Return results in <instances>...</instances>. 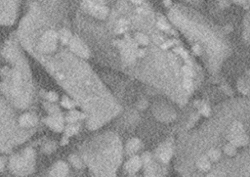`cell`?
Segmentation results:
<instances>
[{
    "label": "cell",
    "mask_w": 250,
    "mask_h": 177,
    "mask_svg": "<svg viewBox=\"0 0 250 177\" xmlns=\"http://www.w3.org/2000/svg\"><path fill=\"white\" fill-rule=\"evenodd\" d=\"M174 51L176 52L177 54L181 55V57L184 58L185 60H188V59H189V55H188V53H187V52H186L184 49H183V48L177 47V48H175V49H174Z\"/></svg>",
    "instance_id": "22"
},
{
    "label": "cell",
    "mask_w": 250,
    "mask_h": 177,
    "mask_svg": "<svg viewBox=\"0 0 250 177\" xmlns=\"http://www.w3.org/2000/svg\"><path fill=\"white\" fill-rule=\"evenodd\" d=\"M225 153L228 156H231H231H234V155H236V147H234V145H231V144L227 145L225 147Z\"/></svg>",
    "instance_id": "19"
},
{
    "label": "cell",
    "mask_w": 250,
    "mask_h": 177,
    "mask_svg": "<svg viewBox=\"0 0 250 177\" xmlns=\"http://www.w3.org/2000/svg\"><path fill=\"white\" fill-rule=\"evenodd\" d=\"M159 158L161 160V161H163V163H167L170 158H171L172 156V151L170 148H165V149H159Z\"/></svg>",
    "instance_id": "8"
},
{
    "label": "cell",
    "mask_w": 250,
    "mask_h": 177,
    "mask_svg": "<svg viewBox=\"0 0 250 177\" xmlns=\"http://www.w3.org/2000/svg\"><path fill=\"white\" fill-rule=\"evenodd\" d=\"M142 161H143V163H148L149 161H151V154L150 153H144L142 156Z\"/></svg>",
    "instance_id": "25"
},
{
    "label": "cell",
    "mask_w": 250,
    "mask_h": 177,
    "mask_svg": "<svg viewBox=\"0 0 250 177\" xmlns=\"http://www.w3.org/2000/svg\"><path fill=\"white\" fill-rule=\"evenodd\" d=\"M193 49H194V53H196V55H199V53H200V49H199V47L197 46V45H194Z\"/></svg>",
    "instance_id": "29"
},
{
    "label": "cell",
    "mask_w": 250,
    "mask_h": 177,
    "mask_svg": "<svg viewBox=\"0 0 250 177\" xmlns=\"http://www.w3.org/2000/svg\"><path fill=\"white\" fill-rule=\"evenodd\" d=\"M47 99L49 100L50 102H55V101H57V99H58V95H57V93H55V92H49L47 94Z\"/></svg>",
    "instance_id": "24"
},
{
    "label": "cell",
    "mask_w": 250,
    "mask_h": 177,
    "mask_svg": "<svg viewBox=\"0 0 250 177\" xmlns=\"http://www.w3.org/2000/svg\"><path fill=\"white\" fill-rule=\"evenodd\" d=\"M199 110H200L201 114L203 115H205V117H208L210 114V108L207 105H205V104H202V105L199 104Z\"/></svg>",
    "instance_id": "20"
},
{
    "label": "cell",
    "mask_w": 250,
    "mask_h": 177,
    "mask_svg": "<svg viewBox=\"0 0 250 177\" xmlns=\"http://www.w3.org/2000/svg\"><path fill=\"white\" fill-rule=\"evenodd\" d=\"M197 163H199V167L201 170H203V171H207V170H209L210 168V163L207 161V158L205 157L199 158Z\"/></svg>",
    "instance_id": "12"
},
{
    "label": "cell",
    "mask_w": 250,
    "mask_h": 177,
    "mask_svg": "<svg viewBox=\"0 0 250 177\" xmlns=\"http://www.w3.org/2000/svg\"><path fill=\"white\" fill-rule=\"evenodd\" d=\"M183 74H184V76H186V77H191L193 76V72H191L190 66H185L183 68Z\"/></svg>",
    "instance_id": "23"
},
{
    "label": "cell",
    "mask_w": 250,
    "mask_h": 177,
    "mask_svg": "<svg viewBox=\"0 0 250 177\" xmlns=\"http://www.w3.org/2000/svg\"><path fill=\"white\" fill-rule=\"evenodd\" d=\"M127 29V22L125 20H121L118 22L116 27H115V32L116 33H122Z\"/></svg>",
    "instance_id": "14"
},
{
    "label": "cell",
    "mask_w": 250,
    "mask_h": 177,
    "mask_svg": "<svg viewBox=\"0 0 250 177\" xmlns=\"http://www.w3.org/2000/svg\"><path fill=\"white\" fill-rule=\"evenodd\" d=\"M133 3H135V4H140V3L143 2V0H132Z\"/></svg>",
    "instance_id": "32"
},
{
    "label": "cell",
    "mask_w": 250,
    "mask_h": 177,
    "mask_svg": "<svg viewBox=\"0 0 250 177\" xmlns=\"http://www.w3.org/2000/svg\"><path fill=\"white\" fill-rule=\"evenodd\" d=\"M183 85H184V88L186 90L191 92V91L193 90V81H191V77H186L185 76L184 81H183Z\"/></svg>",
    "instance_id": "15"
},
{
    "label": "cell",
    "mask_w": 250,
    "mask_h": 177,
    "mask_svg": "<svg viewBox=\"0 0 250 177\" xmlns=\"http://www.w3.org/2000/svg\"><path fill=\"white\" fill-rule=\"evenodd\" d=\"M78 131V126L77 125H71L69 126L68 128H66V135L68 136H71L74 135V134H75L76 132Z\"/></svg>",
    "instance_id": "21"
},
{
    "label": "cell",
    "mask_w": 250,
    "mask_h": 177,
    "mask_svg": "<svg viewBox=\"0 0 250 177\" xmlns=\"http://www.w3.org/2000/svg\"><path fill=\"white\" fill-rule=\"evenodd\" d=\"M208 157L210 160H212L214 161H218L219 158H220V152L217 150H214V149H213V150H210L208 153Z\"/></svg>",
    "instance_id": "18"
},
{
    "label": "cell",
    "mask_w": 250,
    "mask_h": 177,
    "mask_svg": "<svg viewBox=\"0 0 250 177\" xmlns=\"http://www.w3.org/2000/svg\"><path fill=\"white\" fill-rule=\"evenodd\" d=\"M231 140H233V143L236 146H243L248 142V137L246 136L245 134L241 133V134H239V135L236 136Z\"/></svg>",
    "instance_id": "9"
},
{
    "label": "cell",
    "mask_w": 250,
    "mask_h": 177,
    "mask_svg": "<svg viewBox=\"0 0 250 177\" xmlns=\"http://www.w3.org/2000/svg\"><path fill=\"white\" fill-rule=\"evenodd\" d=\"M66 143H68V138L62 139V145H65V144H66Z\"/></svg>",
    "instance_id": "33"
},
{
    "label": "cell",
    "mask_w": 250,
    "mask_h": 177,
    "mask_svg": "<svg viewBox=\"0 0 250 177\" xmlns=\"http://www.w3.org/2000/svg\"><path fill=\"white\" fill-rule=\"evenodd\" d=\"M139 145H140V141L137 139H133L129 141L127 145V148H128V151L130 152H136L139 150Z\"/></svg>",
    "instance_id": "13"
},
{
    "label": "cell",
    "mask_w": 250,
    "mask_h": 177,
    "mask_svg": "<svg viewBox=\"0 0 250 177\" xmlns=\"http://www.w3.org/2000/svg\"><path fill=\"white\" fill-rule=\"evenodd\" d=\"M61 104H62L63 107H65V108H66V109H72L74 107V103L71 102L68 97H63Z\"/></svg>",
    "instance_id": "16"
},
{
    "label": "cell",
    "mask_w": 250,
    "mask_h": 177,
    "mask_svg": "<svg viewBox=\"0 0 250 177\" xmlns=\"http://www.w3.org/2000/svg\"><path fill=\"white\" fill-rule=\"evenodd\" d=\"M59 35H60L61 41H62L64 44L69 43V42L71 41V32H69V30H68V29H64L61 30Z\"/></svg>",
    "instance_id": "10"
},
{
    "label": "cell",
    "mask_w": 250,
    "mask_h": 177,
    "mask_svg": "<svg viewBox=\"0 0 250 177\" xmlns=\"http://www.w3.org/2000/svg\"><path fill=\"white\" fill-rule=\"evenodd\" d=\"M136 40L139 42L140 44L142 45H147L149 43V39L146 35L142 34V33H138V34L136 35Z\"/></svg>",
    "instance_id": "17"
},
{
    "label": "cell",
    "mask_w": 250,
    "mask_h": 177,
    "mask_svg": "<svg viewBox=\"0 0 250 177\" xmlns=\"http://www.w3.org/2000/svg\"><path fill=\"white\" fill-rule=\"evenodd\" d=\"M85 115L80 112L77 111H71L69 114L68 115V121L69 123H74V121L77 120H81V118H84Z\"/></svg>",
    "instance_id": "11"
},
{
    "label": "cell",
    "mask_w": 250,
    "mask_h": 177,
    "mask_svg": "<svg viewBox=\"0 0 250 177\" xmlns=\"http://www.w3.org/2000/svg\"><path fill=\"white\" fill-rule=\"evenodd\" d=\"M140 166H141V160L137 157H134L126 163V169L129 172H135L140 168Z\"/></svg>",
    "instance_id": "7"
},
{
    "label": "cell",
    "mask_w": 250,
    "mask_h": 177,
    "mask_svg": "<svg viewBox=\"0 0 250 177\" xmlns=\"http://www.w3.org/2000/svg\"><path fill=\"white\" fill-rule=\"evenodd\" d=\"M45 123L55 131H62L63 129V118L60 114L55 115L54 117L47 118L45 120Z\"/></svg>",
    "instance_id": "3"
},
{
    "label": "cell",
    "mask_w": 250,
    "mask_h": 177,
    "mask_svg": "<svg viewBox=\"0 0 250 177\" xmlns=\"http://www.w3.org/2000/svg\"><path fill=\"white\" fill-rule=\"evenodd\" d=\"M157 26L160 29H162V30H168V29H169L168 26H167L164 22H158Z\"/></svg>",
    "instance_id": "26"
},
{
    "label": "cell",
    "mask_w": 250,
    "mask_h": 177,
    "mask_svg": "<svg viewBox=\"0 0 250 177\" xmlns=\"http://www.w3.org/2000/svg\"><path fill=\"white\" fill-rule=\"evenodd\" d=\"M71 161H72V163H74V166H80V163H79V161H78L76 158L72 157V158H71Z\"/></svg>",
    "instance_id": "28"
},
{
    "label": "cell",
    "mask_w": 250,
    "mask_h": 177,
    "mask_svg": "<svg viewBox=\"0 0 250 177\" xmlns=\"http://www.w3.org/2000/svg\"><path fill=\"white\" fill-rule=\"evenodd\" d=\"M37 123V118L30 114H25L20 118V124L24 127L34 126Z\"/></svg>",
    "instance_id": "4"
},
{
    "label": "cell",
    "mask_w": 250,
    "mask_h": 177,
    "mask_svg": "<svg viewBox=\"0 0 250 177\" xmlns=\"http://www.w3.org/2000/svg\"><path fill=\"white\" fill-rule=\"evenodd\" d=\"M5 163H6V160L4 158H0V171L4 168L5 166Z\"/></svg>",
    "instance_id": "27"
},
{
    "label": "cell",
    "mask_w": 250,
    "mask_h": 177,
    "mask_svg": "<svg viewBox=\"0 0 250 177\" xmlns=\"http://www.w3.org/2000/svg\"><path fill=\"white\" fill-rule=\"evenodd\" d=\"M56 44H57V34L55 32L50 30V32H46L42 36L40 49L41 51L45 52V53H50V52H53L55 50Z\"/></svg>",
    "instance_id": "1"
},
{
    "label": "cell",
    "mask_w": 250,
    "mask_h": 177,
    "mask_svg": "<svg viewBox=\"0 0 250 177\" xmlns=\"http://www.w3.org/2000/svg\"><path fill=\"white\" fill-rule=\"evenodd\" d=\"M68 166L64 163H58L54 166L53 170L51 171L50 175L52 176H65L68 173Z\"/></svg>",
    "instance_id": "6"
},
{
    "label": "cell",
    "mask_w": 250,
    "mask_h": 177,
    "mask_svg": "<svg viewBox=\"0 0 250 177\" xmlns=\"http://www.w3.org/2000/svg\"><path fill=\"white\" fill-rule=\"evenodd\" d=\"M164 4H165V6H170L171 5V0H163Z\"/></svg>",
    "instance_id": "31"
},
{
    "label": "cell",
    "mask_w": 250,
    "mask_h": 177,
    "mask_svg": "<svg viewBox=\"0 0 250 177\" xmlns=\"http://www.w3.org/2000/svg\"><path fill=\"white\" fill-rule=\"evenodd\" d=\"M145 55V51L144 50H139L138 51V56L139 57H143Z\"/></svg>",
    "instance_id": "30"
},
{
    "label": "cell",
    "mask_w": 250,
    "mask_h": 177,
    "mask_svg": "<svg viewBox=\"0 0 250 177\" xmlns=\"http://www.w3.org/2000/svg\"><path fill=\"white\" fill-rule=\"evenodd\" d=\"M90 13L99 19H105L108 15V8L103 5H94Z\"/></svg>",
    "instance_id": "5"
},
{
    "label": "cell",
    "mask_w": 250,
    "mask_h": 177,
    "mask_svg": "<svg viewBox=\"0 0 250 177\" xmlns=\"http://www.w3.org/2000/svg\"><path fill=\"white\" fill-rule=\"evenodd\" d=\"M69 42H71V48L72 51L75 52L76 54H78L79 56H81V57H84V58L88 57L87 48L81 43V41L79 40V39H77V38L71 39V41Z\"/></svg>",
    "instance_id": "2"
}]
</instances>
